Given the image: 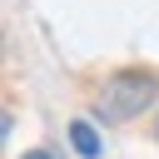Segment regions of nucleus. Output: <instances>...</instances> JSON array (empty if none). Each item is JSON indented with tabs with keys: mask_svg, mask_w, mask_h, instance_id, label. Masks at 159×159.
I'll list each match as a JSON object with an SVG mask.
<instances>
[{
	"mask_svg": "<svg viewBox=\"0 0 159 159\" xmlns=\"http://www.w3.org/2000/svg\"><path fill=\"white\" fill-rule=\"evenodd\" d=\"M159 104V75L154 70H114L94 89V124H129L144 109Z\"/></svg>",
	"mask_w": 159,
	"mask_h": 159,
	"instance_id": "nucleus-1",
	"label": "nucleus"
},
{
	"mask_svg": "<svg viewBox=\"0 0 159 159\" xmlns=\"http://www.w3.org/2000/svg\"><path fill=\"white\" fill-rule=\"evenodd\" d=\"M70 149L80 154V159H99L104 154V139H99V124L94 119H70Z\"/></svg>",
	"mask_w": 159,
	"mask_h": 159,
	"instance_id": "nucleus-2",
	"label": "nucleus"
},
{
	"mask_svg": "<svg viewBox=\"0 0 159 159\" xmlns=\"http://www.w3.org/2000/svg\"><path fill=\"white\" fill-rule=\"evenodd\" d=\"M20 159H55V154H50V149H25Z\"/></svg>",
	"mask_w": 159,
	"mask_h": 159,
	"instance_id": "nucleus-3",
	"label": "nucleus"
},
{
	"mask_svg": "<svg viewBox=\"0 0 159 159\" xmlns=\"http://www.w3.org/2000/svg\"><path fill=\"white\" fill-rule=\"evenodd\" d=\"M154 139H159V119H154Z\"/></svg>",
	"mask_w": 159,
	"mask_h": 159,
	"instance_id": "nucleus-4",
	"label": "nucleus"
}]
</instances>
